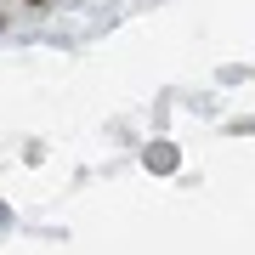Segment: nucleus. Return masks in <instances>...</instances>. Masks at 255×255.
<instances>
[{
    "mask_svg": "<svg viewBox=\"0 0 255 255\" xmlns=\"http://www.w3.org/2000/svg\"><path fill=\"white\" fill-rule=\"evenodd\" d=\"M0 28H6V11H0Z\"/></svg>",
    "mask_w": 255,
    "mask_h": 255,
    "instance_id": "f03ea898",
    "label": "nucleus"
},
{
    "mask_svg": "<svg viewBox=\"0 0 255 255\" xmlns=\"http://www.w3.org/2000/svg\"><path fill=\"white\" fill-rule=\"evenodd\" d=\"M23 6H51V0H23Z\"/></svg>",
    "mask_w": 255,
    "mask_h": 255,
    "instance_id": "f257e3e1",
    "label": "nucleus"
}]
</instances>
